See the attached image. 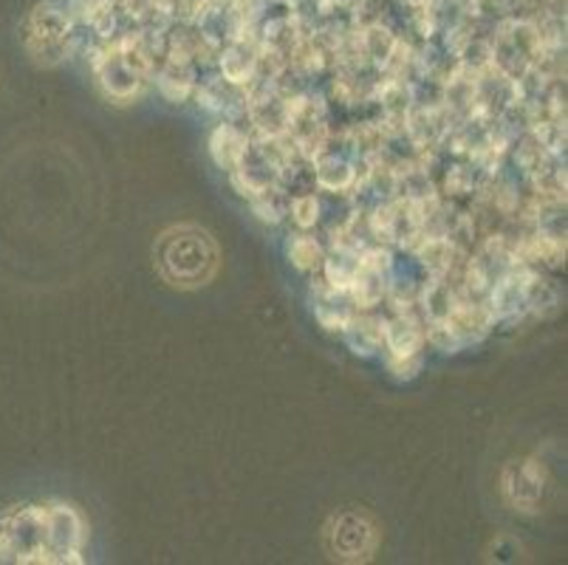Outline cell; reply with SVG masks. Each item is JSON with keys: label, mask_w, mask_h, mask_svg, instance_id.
I'll return each instance as SVG.
<instances>
[{"label": "cell", "mask_w": 568, "mask_h": 565, "mask_svg": "<svg viewBox=\"0 0 568 565\" xmlns=\"http://www.w3.org/2000/svg\"><path fill=\"white\" fill-rule=\"evenodd\" d=\"M288 255H292V261L301 269H312L317 266L323 252H320V246L312 238H294V241L288 243Z\"/></svg>", "instance_id": "6"}, {"label": "cell", "mask_w": 568, "mask_h": 565, "mask_svg": "<svg viewBox=\"0 0 568 565\" xmlns=\"http://www.w3.org/2000/svg\"><path fill=\"white\" fill-rule=\"evenodd\" d=\"M153 261L170 286L199 289L219 274L221 252L206 230L195 224H179L159 235Z\"/></svg>", "instance_id": "2"}, {"label": "cell", "mask_w": 568, "mask_h": 565, "mask_svg": "<svg viewBox=\"0 0 568 565\" xmlns=\"http://www.w3.org/2000/svg\"><path fill=\"white\" fill-rule=\"evenodd\" d=\"M294 212H297V221H301L303 226L317 221V204H314V199H301L297 204H294Z\"/></svg>", "instance_id": "8"}, {"label": "cell", "mask_w": 568, "mask_h": 565, "mask_svg": "<svg viewBox=\"0 0 568 565\" xmlns=\"http://www.w3.org/2000/svg\"><path fill=\"white\" fill-rule=\"evenodd\" d=\"M504 492L513 506H520V512H535L544 492V478L531 466V461H515L504 475Z\"/></svg>", "instance_id": "4"}, {"label": "cell", "mask_w": 568, "mask_h": 565, "mask_svg": "<svg viewBox=\"0 0 568 565\" xmlns=\"http://www.w3.org/2000/svg\"><path fill=\"white\" fill-rule=\"evenodd\" d=\"M85 523L69 504L20 506L0 517V563H82Z\"/></svg>", "instance_id": "1"}, {"label": "cell", "mask_w": 568, "mask_h": 565, "mask_svg": "<svg viewBox=\"0 0 568 565\" xmlns=\"http://www.w3.org/2000/svg\"><path fill=\"white\" fill-rule=\"evenodd\" d=\"M323 537L332 557L345 559V563H359V559H368L376 552L379 528H376L374 517H368L365 512L348 509L328 521Z\"/></svg>", "instance_id": "3"}, {"label": "cell", "mask_w": 568, "mask_h": 565, "mask_svg": "<svg viewBox=\"0 0 568 565\" xmlns=\"http://www.w3.org/2000/svg\"><path fill=\"white\" fill-rule=\"evenodd\" d=\"M210 150H213V159L219 162V168L237 170L246 159V137L230 128V124H221L219 131L213 133Z\"/></svg>", "instance_id": "5"}, {"label": "cell", "mask_w": 568, "mask_h": 565, "mask_svg": "<svg viewBox=\"0 0 568 565\" xmlns=\"http://www.w3.org/2000/svg\"><path fill=\"white\" fill-rule=\"evenodd\" d=\"M418 345V334L410 323H396L390 329V349L396 356H410Z\"/></svg>", "instance_id": "7"}]
</instances>
